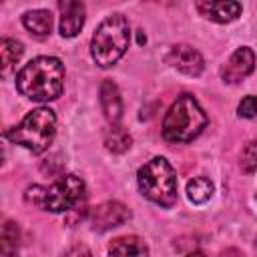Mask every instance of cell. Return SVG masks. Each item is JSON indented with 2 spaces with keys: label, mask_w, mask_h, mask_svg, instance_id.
I'll list each match as a JSON object with an SVG mask.
<instances>
[{
  "label": "cell",
  "mask_w": 257,
  "mask_h": 257,
  "mask_svg": "<svg viewBox=\"0 0 257 257\" xmlns=\"http://www.w3.org/2000/svg\"><path fill=\"white\" fill-rule=\"evenodd\" d=\"M255 68V54L249 46H239L227 62L221 66V78L227 84H237L243 78H247Z\"/></svg>",
  "instance_id": "obj_7"
},
{
  "label": "cell",
  "mask_w": 257,
  "mask_h": 257,
  "mask_svg": "<svg viewBox=\"0 0 257 257\" xmlns=\"http://www.w3.org/2000/svg\"><path fill=\"white\" fill-rule=\"evenodd\" d=\"M137 183L143 197L155 205L169 209L177 203V175L165 157H153L147 161L137 173Z\"/></svg>",
  "instance_id": "obj_5"
},
{
  "label": "cell",
  "mask_w": 257,
  "mask_h": 257,
  "mask_svg": "<svg viewBox=\"0 0 257 257\" xmlns=\"http://www.w3.org/2000/svg\"><path fill=\"white\" fill-rule=\"evenodd\" d=\"M255 249H257V239H255Z\"/></svg>",
  "instance_id": "obj_24"
},
{
  "label": "cell",
  "mask_w": 257,
  "mask_h": 257,
  "mask_svg": "<svg viewBox=\"0 0 257 257\" xmlns=\"http://www.w3.org/2000/svg\"><path fill=\"white\" fill-rule=\"evenodd\" d=\"M2 257H16V253H2Z\"/></svg>",
  "instance_id": "obj_23"
},
{
  "label": "cell",
  "mask_w": 257,
  "mask_h": 257,
  "mask_svg": "<svg viewBox=\"0 0 257 257\" xmlns=\"http://www.w3.org/2000/svg\"><path fill=\"white\" fill-rule=\"evenodd\" d=\"M56 133V114L52 108L48 106H38L34 110H30L20 124L8 128L4 133V137L8 141H12L14 145H20L36 155L44 153Z\"/></svg>",
  "instance_id": "obj_4"
},
{
  "label": "cell",
  "mask_w": 257,
  "mask_h": 257,
  "mask_svg": "<svg viewBox=\"0 0 257 257\" xmlns=\"http://www.w3.org/2000/svg\"><path fill=\"white\" fill-rule=\"evenodd\" d=\"M24 46L22 42L14 40V38H2L0 42V66H2V74L6 76L22 58Z\"/></svg>",
  "instance_id": "obj_15"
},
{
  "label": "cell",
  "mask_w": 257,
  "mask_h": 257,
  "mask_svg": "<svg viewBox=\"0 0 257 257\" xmlns=\"http://www.w3.org/2000/svg\"><path fill=\"white\" fill-rule=\"evenodd\" d=\"M209 118L193 94H181L169 106L163 120V139L169 143H191L207 126Z\"/></svg>",
  "instance_id": "obj_2"
},
{
  "label": "cell",
  "mask_w": 257,
  "mask_h": 257,
  "mask_svg": "<svg viewBox=\"0 0 257 257\" xmlns=\"http://www.w3.org/2000/svg\"><path fill=\"white\" fill-rule=\"evenodd\" d=\"M131 219V211L118 201H106L90 211V223L94 231H108Z\"/></svg>",
  "instance_id": "obj_8"
},
{
  "label": "cell",
  "mask_w": 257,
  "mask_h": 257,
  "mask_svg": "<svg viewBox=\"0 0 257 257\" xmlns=\"http://www.w3.org/2000/svg\"><path fill=\"white\" fill-rule=\"evenodd\" d=\"M131 42V28L122 14L106 16L90 38V56L100 68L116 64Z\"/></svg>",
  "instance_id": "obj_3"
},
{
  "label": "cell",
  "mask_w": 257,
  "mask_h": 257,
  "mask_svg": "<svg viewBox=\"0 0 257 257\" xmlns=\"http://www.w3.org/2000/svg\"><path fill=\"white\" fill-rule=\"evenodd\" d=\"M18 247V227L12 221H6L2 227V253H14Z\"/></svg>",
  "instance_id": "obj_19"
},
{
  "label": "cell",
  "mask_w": 257,
  "mask_h": 257,
  "mask_svg": "<svg viewBox=\"0 0 257 257\" xmlns=\"http://www.w3.org/2000/svg\"><path fill=\"white\" fill-rule=\"evenodd\" d=\"M197 12L207 18L213 20L217 24H229L233 20H237L241 16V4L239 2H219V0H203L197 2Z\"/></svg>",
  "instance_id": "obj_10"
},
{
  "label": "cell",
  "mask_w": 257,
  "mask_h": 257,
  "mask_svg": "<svg viewBox=\"0 0 257 257\" xmlns=\"http://www.w3.org/2000/svg\"><path fill=\"white\" fill-rule=\"evenodd\" d=\"M64 257H92V253H90V251H88L84 245H76V247L68 249Z\"/></svg>",
  "instance_id": "obj_21"
},
{
  "label": "cell",
  "mask_w": 257,
  "mask_h": 257,
  "mask_svg": "<svg viewBox=\"0 0 257 257\" xmlns=\"http://www.w3.org/2000/svg\"><path fill=\"white\" fill-rule=\"evenodd\" d=\"M241 169L251 175L257 171V141H249L241 151Z\"/></svg>",
  "instance_id": "obj_18"
},
{
  "label": "cell",
  "mask_w": 257,
  "mask_h": 257,
  "mask_svg": "<svg viewBox=\"0 0 257 257\" xmlns=\"http://www.w3.org/2000/svg\"><path fill=\"white\" fill-rule=\"evenodd\" d=\"M22 24L32 36L44 38L52 30V14L48 10H28L22 16Z\"/></svg>",
  "instance_id": "obj_14"
},
{
  "label": "cell",
  "mask_w": 257,
  "mask_h": 257,
  "mask_svg": "<svg viewBox=\"0 0 257 257\" xmlns=\"http://www.w3.org/2000/svg\"><path fill=\"white\" fill-rule=\"evenodd\" d=\"M237 114L241 118H253V116H257V96H253V94L245 96L239 102V106H237Z\"/></svg>",
  "instance_id": "obj_20"
},
{
  "label": "cell",
  "mask_w": 257,
  "mask_h": 257,
  "mask_svg": "<svg viewBox=\"0 0 257 257\" xmlns=\"http://www.w3.org/2000/svg\"><path fill=\"white\" fill-rule=\"evenodd\" d=\"M167 62L187 76H199L205 68V60L199 50L189 44H175L167 54Z\"/></svg>",
  "instance_id": "obj_9"
},
{
  "label": "cell",
  "mask_w": 257,
  "mask_h": 257,
  "mask_svg": "<svg viewBox=\"0 0 257 257\" xmlns=\"http://www.w3.org/2000/svg\"><path fill=\"white\" fill-rule=\"evenodd\" d=\"M60 10V34L64 38L76 36L84 26V4L74 0H64L58 4Z\"/></svg>",
  "instance_id": "obj_11"
},
{
  "label": "cell",
  "mask_w": 257,
  "mask_h": 257,
  "mask_svg": "<svg viewBox=\"0 0 257 257\" xmlns=\"http://www.w3.org/2000/svg\"><path fill=\"white\" fill-rule=\"evenodd\" d=\"M16 88L36 102L54 100L64 88V64L56 56H36L16 72Z\"/></svg>",
  "instance_id": "obj_1"
},
{
  "label": "cell",
  "mask_w": 257,
  "mask_h": 257,
  "mask_svg": "<svg viewBox=\"0 0 257 257\" xmlns=\"http://www.w3.org/2000/svg\"><path fill=\"white\" fill-rule=\"evenodd\" d=\"M100 106L110 124H118L120 114H122V98L118 92V86L112 80H102L100 84Z\"/></svg>",
  "instance_id": "obj_12"
},
{
  "label": "cell",
  "mask_w": 257,
  "mask_h": 257,
  "mask_svg": "<svg viewBox=\"0 0 257 257\" xmlns=\"http://www.w3.org/2000/svg\"><path fill=\"white\" fill-rule=\"evenodd\" d=\"M213 191H215V187H213V183H211L209 177H193L187 183V197L195 205L207 203L213 197Z\"/></svg>",
  "instance_id": "obj_17"
},
{
  "label": "cell",
  "mask_w": 257,
  "mask_h": 257,
  "mask_svg": "<svg viewBox=\"0 0 257 257\" xmlns=\"http://www.w3.org/2000/svg\"><path fill=\"white\" fill-rule=\"evenodd\" d=\"M108 257H149V247L137 235H122L110 241Z\"/></svg>",
  "instance_id": "obj_13"
},
{
  "label": "cell",
  "mask_w": 257,
  "mask_h": 257,
  "mask_svg": "<svg viewBox=\"0 0 257 257\" xmlns=\"http://www.w3.org/2000/svg\"><path fill=\"white\" fill-rule=\"evenodd\" d=\"M131 143H133V137L120 124H110L104 131V147L110 153H114V155H120V153L128 151L131 149Z\"/></svg>",
  "instance_id": "obj_16"
},
{
  "label": "cell",
  "mask_w": 257,
  "mask_h": 257,
  "mask_svg": "<svg viewBox=\"0 0 257 257\" xmlns=\"http://www.w3.org/2000/svg\"><path fill=\"white\" fill-rule=\"evenodd\" d=\"M185 257H205V253H201V251H191V253L185 255Z\"/></svg>",
  "instance_id": "obj_22"
},
{
  "label": "cell",
  "mask_w": 257,
  "mask_h": 257,
  "mask_svg": "<svg viewBox=\"0 0 257 257\" xmlns=\"http://www.w3.org/2000/svg\"><path fill=\"white\" fill-rule=\"evenodd\" d=\"M84 199V181L76 175H62L52 185L44 187L40 209L50 213H64L74 209Z\"/></svg>",
  "instance_id": "obj_6"
}]
</instances>
